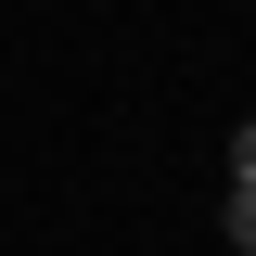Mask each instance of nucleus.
Masks as SVG:
<instances>
[{
	"instance_id": "obj_2",
	"label": "nucleus",
	"mask_w": 256,
	"mask_h": 256,
	"mask_svg": "<svg viewBox=\"0 0 256 256\" xmlns=\"http://www.w3.org/2000/svg\"><path fill=\"white\" fill-rule=\"evenodd\" d=\"M230 180H256V116H244V128H230Z\"/></svg>"
},
{
	"instance_id": "obj_1",
	"label": "nucleus",
	"mask_w": 256,
	"mask_h": 256,
	"mask_svg": "<svg viewBox=\"0 0 256 256\" xmlns=\"http://www.w3.org/2000/svg\"><path fill=\"white\" fill-rule=\"evenodd\" d=\"M218 230H230V256H256V180H230V205H218Z\"/></svg>"
}]
</instances>
